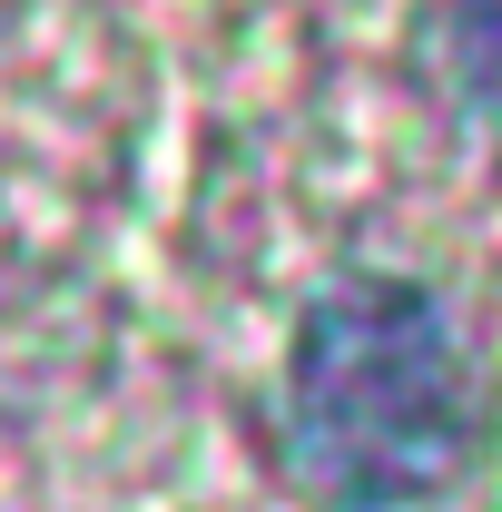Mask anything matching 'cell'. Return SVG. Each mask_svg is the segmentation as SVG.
<instances>
[{
	"instance_id": "obj_1",
	"label": "cell",
	"mask_w": 502,
	"mask_h": 512,
	"mask_svg": "<svg viewBox=\"0 0 502 512\" xmlns=\"http://www.w3.org/2000/svg\"><path fill=\"white\" fill-rule=\"evenodd\" d=\"M286 453L325 503H424L473 453V365L434 296L335 286L286 355Z\"/></svg>"
},
{
	"instance_id": "obj_2",
	"label": "cell",
	"mask_w": 502,
	"mask_h": 512,
	"mask_svg": "<svg viewBox=\"0 0 502 512\" xmlns=\"http://www.w3.org/2000/svg\"><path fill=\"white\" fill-rule=\"evenodd\" d=\"M443 50H453L463 109L502 128V0H453V10H443Z\"/></svg>"
}]
</instances>
